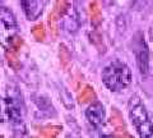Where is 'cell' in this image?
<instances>
[{"label": "cell", "instance_id": "obj_1", "mask_svg": "<svg viewBox=\"0 0 153 138\" xmlns=\"http://www.w3.org/2000/svg\"><path fill=\"white\" fill-rule=\"evenodd\" d=\"M102 81L111 91H120L128 87L131 82V72L129 66L121 60H114L105 66Z\"/></svg>", "mask_w": 153, "mask_h": 138}, {"label": "cell", "instance_id": "obj_2", "mask_svg": "<svg viewBox=\"0 0 153 138\" xmlns=\"http://www.w3.org/2000/svg\"><path fill=\"white\" fill-rule=\"evenodd\" d=\"M129 116H130L133 124L135 125L140 137H151L153 134V127L148 118V113L144 105L142 104L138 96H133L128 104Z\"/></svg>", "mask_w": 153, "mask_h": 138}, {"label": "cell", "instance_id": "obj_3", "mask_svg": "<svg viewBox=\"0 0 153 138\" xmlns=\"http://www.w3.org/2000/svg\"><path fill=\"white\" fill-rule=\"evenodd\" d=\"M18 26L14 14L8 8L0 5V45L9 49L17 36Z\"/></svg>", "mask_w": 153, "mask_h": 138}, {"label": "cell", "instance_id": "obj_4", "mask_svg": "<svg viewBox=\"0 0 153 138\" xmlns=\"http://www.w3.org/2000/svg\"><path fill=\"white\" fill-rule=\"evenodd\" d=\"M25 107L22 101L14 96L0 98V122H10L19 124L23 122Z\"/></svg>", "mask_w": 153, "mask_h": 138}, {"label": "cell", "instance_id": "obj_5", "mask_svg": "<svg viewBox=\"0 0 153 138\" xmlns=\"http://www.w3.org/2000/svg\"><path fill=\"white\" fill-rule=\"evenodd\" d=\"M134 53L137 56V63L139 66L140 73L147 74L148 66H149V55H148V47L142 33H138L134 40Z\"/></svg>", "mask_w": 153, "mask_h": 138}, {"label": "cell", "instance_id": "obj_6", "mask_svg": "<svg viewBox=\"0 0 153 138\" xmlns=\"http://www.w3.org/2000/svg\"><path fill=\"white\" fill-rule=\"evenodd\" d=\"M85 116H87L88 122L93 127H100L102 125V123L105 120V109L101 102L96 101L91 105L87 111H85Z\"/></svg>", "mask_w": 153, "mask_h": 138}, {"label": "cell", "instance_id": "obj_7", "mask_svg": "<svg viewBox=\"0 0 153 138\" xmlns=\"http://www.w3.org/2000/svg\"><path fill=\"white\" fill-rule=\"evenodd\" d=\"M22 7L28 19L35 21L42 14L44 1L42 0H22Z\"/></svg>", "mask_w": 153, "mask_h": 138}, {"label": "cell", "instance_id": "obj_8", "mask_svg": "<svg viewBox=\"0 0 153 138\" xmlns=\"http://www.w3.org/2000/svg\"><path fill=\"white\" fill-rule=\"evenodd\" d=\"M89 14H91V22L94 27H97L102 21V13L101 8H100L98 1H92L89 4Z\"/></svg>", "mask_w": 153, "mask_h": 138}, {"label": "cell", "instance_id": "obj_9", "mask_svg": "<svg viewBox=\"0 0 153 138\" xmlns=\"http://www.w3.org/2000/svg\"><path fill=\"white\" fill-rule=\"evenodd\" d=\"M93 100H96V92H94L93 87L85 84L84 87L79 91V93H78V102L85 104V102L93 101Z\"/></svg>", "mask_w": 153, "mask_h": 138}, {"label": "cell", "instance_id": "obj_10", "mask_svg": "<svg viewBox=\"0 0 153 138\" xmlns=\"http://www.w3.org/2000/svg\"><path fill=\"white\" fill-rule=\"evenodd\" d=\"M69 9H70V3H69V0H56V3H55V8H54V12L57 18H61V17H64L66 13L69 12Z\"/></svg>", "mask_w": 153, "mask_h": 138}, {"label": "cell", "instance_id": "obj_11", "mask_svg": "<svg viewBox=\"0 0 153 138\" xmlns=\"http://www.w3.org/2000/svg\"><path fill=\"white\" fill-rule=\"evenodd\" d=\"M111 124L116 128L117 131H125V124H124V119L121 113L117 110L116 107L112 109V114H111Z\"/></svg>", "mask_w": 153, "mask_h": 138}, {"label": "cell", "instance_id": "obj_12", "mask_svg": "<svg viewBox=\"0 0 153 138\" xmlns=\"http://www.w3.org/2000/svg\"><path fill=\"white\" fill-rule=\"evenodd\" d=\"M61 131H63V128L60 125H47L41 129L40 136L46 137V138H55L60 134Z\"/></svg>", "mask_w": 153, "mask_h": 138}, {"label": "cell", "instance_id": "obj_13", "mask_svg": "<svg viewBox=\"0 0 153 138\" xmlns=\"http://www.w3.org/2000/svg\"><path fill=\"white\" fill-rule=\"evenodd\" d=\"M5 56H7L8 64L10 65L13 69L18 70L19 68H21V61L18 60V58H17V55H16V53H14V51H12V50H8L7 53H5Z\"/></svg>", "mask_w": 153, "mask_h": 138}, {"label": "cell", "instance_id": "obj_14", "mask_svg": "<svg viewBox=\"0 0 153 138\" xmlns=\"http://www.w3.org/2000/svg\"><path fill=\"white\" fill-rule=\"evenodd\" d=\"M32 35L37 41H44L45 36H46V31L44 25H37L32 28Z\"/></svg>", "mask_w": 153, "mask_h": 138}, {"label": "cell", "instance_id": "obj_15", "mask_svg": "<svg viewBox=\"0 0 153 138\" xmlns=\"http://www.w3.org/2000/svg\"><path fill=\"white\" fill-rule=\"evenodd\" d=\"M57 16L54 13V12H51L50 13V16H49V26H50V30L51 32L54 33V36L57 35V26H56V22H57Z\"/></svg>", "mask_w": 153, "mask_h": 138}, {"label": "cell", "instance_id": "obj_16", "mask_svg": "<svg viewBox=\"0 0 153 138\" xmlns=\"http://www.w3.org/2000/svg\"><path fill=\"white\" fill-rule=\"evenodd\" d=\"M60 58H61V60H63V64H64V65L68 63V61H69V58H70L69 51L66 50V47H65L64 45H61V46H60Z\"/></svg>", "mask_w": 153, "mask_h": 138}, {"label": "cell", "instance_id": "obj_17", "mask_svg": "<svg viewBox=\"0 0 153 138\" xmlns=\"http://www.w3.org/2000/svg\"><path fill=\"white\" fill-rule=\"evenodd\" d=\"M112 137H128V138H131V134H129L125 131H119V133H114Z\"/></svg>", "mask_w": 153, "mask_h": 138}, {"label": "cell", "instance_id": "obj_18", "mask_svg": "<svg viewBox=\"0 0 153 138\" xmlns=\"http://www.w3.org/2000/svg\"><path fill=\"white\" fill-rule=\"evenodd\" d=\"M4 1H5V0H0V5H1V4H3Z\"/></svg>", "mask_w": 153, "mask_h": 138}]
</instances>
